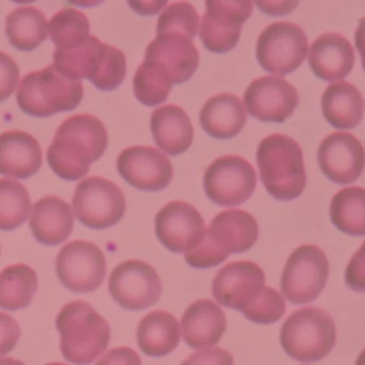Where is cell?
Wrapping results in <instances>:
<instances>
[{"instance_id": "ee69618b", "label": "cell", "mask_w": 365, "mask_h": 365, "mask_svg": "<svg viewBox=\"0 0 365 365\" xmlns=\"http://www.w3.org/2000/svg\"><path fill=\"white\" fill-rule=\"evenodd\" d=\"M46 365H68V364H65V363L54 362V363H48V364H46Z\"/></svg>"}, {"instance_id": "f35d334b", "label": "cell", "mask_w": 365, "mask_h": 365, "mask_svg": "<svg viewBox=\"0 0 365 365\" xmlns=\"http://www.w3.org/2000/svg\"><path fill=\"white\" fill-rule=\"evenodd\" d=\"M21 337L20 324L8 314L0 312V356L14 349Z\"/></svg>"}, {"instance_id": "5b68a950", "label": "cell", "mask_w": 365, "mask_h": 365, "mask_svg": "<svg viewBox=\"0 0 365 365\" xmlns=\"http://www.w3.org/2000/svg\"><path fill=\"white\" fill-rule=\"evenodd\" d=\"M279 341L284 351L299 362H318L336 343V328L330 314L319 307L294 311L282 326Z\"/></svg>"}, {"instance_id": "836d02e7", "label": "cell", "mask_w": 365, "mask_h": 365, "mask_svg": "<svg viewBox=\"0 0 365 365\" xmlns=\"http://www.w3.org/2000/svg\"><path fill=\"white\" fill-rule=\"evenodd\" d=\"M173 84L162 70L144 61L133 78V91L136 99L146 106H157L166 101Z\"/></svg>"}, {"instance_id": "9c48e42d", "label": "cell", "mask_w": 365, "mask_h": 365, "mask_svg": "<svg viewBox=\"0 0 365 365\" xmlns=\"http://www.w3.org/2000/svg\"><path fill=\"white\" fill-rule=\"evenodd\" d=\"M256 185L255 170L239 155L217 158L205 173V193L211 202L222 207L242 205L253 195Z\"/></svg>"}, {"instance_id": "7bdbcfd3", "label": "cell", "mask_w": 365, "mask_h": 365, "mask_svg": "<svg viewBox=\"0 0 365 365\" xmlns=\"http://www.w3.org/2000/svg\"><path fill=\"white\" fill-rule=\"evenodd\" d=\"M0 365H25L22 361L16 360L12 358H1L0 359Z\"/></svg>"}, {"instance_id": "f1b7e54d", "label": "cell", "mask_w": 365, "mask_h": 365, "mask_svg": "<svg viewBox=\"0 0 365 365\" xmlns=\"http://www.w3.org/2000/svg\"><path fill=\"white\" fill-rule=\"evenodd\" d=\"M38 290V275L25 264L6 267L0 272V309L18 311L33 302Z\"/></svg>"}, {"instance_id": "e575fe53", "label": "cell", "mask_w": 365, "mask_h": 365, "mask_svg": "<svg viewBox=\"0 0 365 365\" xmlns=\"http://www.w3.org/2000/svg\"><path fill=\"white\" fill-rule=\"evenodd\" d=\"M200 16L195 8L187 1L168 6L158 19L157 35L165 33L182 34L193 40L197 33Z\"/></svg>"}, {"instance_id": "d590c367", "label": "cell", "mask_w": 365, "mask_h": 365, "mask_svg": "<svg viewBox=\"0 0 365 365\" xmlns=\"http://www.w3.org/2000/svg\"><path fill=\"white\" fill-rule=\"evenodd\" d=\"M286 312L285 301L281 294L273 288L264 286L257 300L242 312L250 322L259 324H274Z\"/></svg>"}, {"instance_id": "ba28073f", "label": "cell", "mask_w": 365, "mask_h": 365, "mask_svg": "<svg viewBox=\"0 0 365 365\" xmlns=\"http://www.w3.org/2000/svg\"><path fill=\"white\" fill-rule=\"evenodd\" d=\"M309 52L304 31L290 22L269 25L258 37L256 58L264 71L285 76L296 71Z\"/></svg>"}, {"instance_id": "1f68e13d", "label": "cell", "mask_w": 365, "mask_h": 365, "mask_svg": "<svg viewBox=\"0 0 365 365\" xmlns=\"http://www.w3.org/2000/svg\"><path fill=\"white\" fill-rule=\"evenodd\" d=\"M31 200L24 185L12 179H0V230H16L29 219Z\"/></svg>"}, {"instance_id": "8fae6325", "label": "cell", "mask_w": 365, "mask_h": 365, "mask_svg": "<svg viewBox=\"0 0 365 365\" xmlns=\"http://www.w3.org/2000/svg\"><path fill=\"white\" fill-rule=\"evenodd\" d=\"M108 292L123 309L144 311L159 301L162 282L155 269L147 262L125 260L110 273Z\"/></svg>"}, {"instance_id": "e0dca14e", "label": "cell", "mask_w": 365, "mask_h": 365, "mask_svg": "<svg viewBox=\"0 0 365 365\" xmlns=\"http://www.w3.org/2000/svg\"><path fill=\"white\" fill-rule=\"evenodd\" d=\"M145 61L164 72L173 85L189 82L200 66V52L187 36L165 33L149 43Z\"/></svg>"}, {"instance_id": "ac0fdd59", "label": "cell", "mask_w": 365, "mask_h": 365, "mask_svg": "<svg viewBox=\"0 0 365 365\" xmlns=\"http://www.w3.org/2000/svg\"><path fill=\"white\" fill-rule=\"evenodd\" d=\"M318 164L327 178L345 185L360 178L364 168V148L358 138L348 132H334L327 136L317 153Z\"/></svg>"}, {"instance_id": "5bb4252c", "label": "cell", "mask_w": 365, "mask_h": 365, "mask_svg": "<svg viewBox=\"0 0 365 365\" xmlns=\"http://www.w3.org/2000/svg\"><path fill=\"white\" fill-rule=\"evenodd\" d=\"M117 170L130 185L146 192L166 189L174 175L170 159L159 149L149 146H132L121 151Z\"/></svg>"}, {"instance_id": "44dd1931", "label": "cell", "mask_w": 365, "mask_h": 365, "mask_svg": "<svg viewBox=\"0 0 365 365\" xmlns=\"http://www.w3.org/2000/svg\"><path fill=\"white\" fill-rule=\"evenodd\" d=\"M227 328L223 309L210 299L192 303L181 318V332L190 347H211L217 345Z\"/></svg>"}, {"instance_id": "4fadbf2b", "label": "cell", "mask_w": 365, "mask_h": 365, "mask_svg": "<svg viewBox=\"0 0 365 365\" xmlns=\"http://www.w3.org/2000/svg\"><path fill=\"white\" fill-rule=\"evenodd\" d=\"M155 230L160 242L173 253H187L206 236V223L195 207L175 200L155 215Z\"/></svg>"}, {"instance_id": "6da1fadb", "label": "cell", "mask_w": 365, "mask_h": 365, "mask_svg": "<svg viewBox=\"0 0 365 365\" xmlns=\"http://www.w3.org/2000/svg\"><path fill=\"white\" fill-rule=\"evenodd\" d=\"M108 145V130L98 117L73 115L59 125L46 160L63 180H80L88 174L91 164L101 159Z\"/></svg>"}, {"instance_id": "ab89813d", "label": "cell", "mask_w": 365, "mask_h": 365, "mask_svg": "<svg viewBox=\"0 0 365 365\" xmlns=\"http://www.w3.org/2000/svg\"><path fill=\"white\" fill-rule=\"evenodd\" d=\"M345 281L354 292H364V245L354 254L346 269Z\"/></svg>"}, {"instance_id": "8d00e7d4", "label": "cell", "mask_w": 365, "mask_h": 365, "mask_svg": "<svg viewBox=\"0 0 365 365\" xmlns=\"http://www.w3.org/2000/svg\"><path fill=\"white\" fill-rule=\"evenodd\" d=\"M20 82V68L10 55L0 52V102L11 97Z\"/></svg>"}, {"instance_id": "484cf974", "label": "cell", "mask_w": 365, "mask_h": 365, "mask_svg": "<svg viewBox=\"0 0 365 365\" xmlns=\"http://www.w3.org/2000/svg\"><path fill=\"white\" fill-rule=\"evenodd\" d=\"M322 110L335 129H354L362 120L364 100L354 85L339 81L329 85L322 93Z\"/></svg>"}, {"instance_id": "d6986e66", "label": "cell", "mask_w": 365, "mask_h": 365, "mask_svg": "<svg viewBox=\"0 0 365 365\" xmlns=\"http://www.w3.org/2000/svg\"><path fill=\"white\" fill-rule=\"evenodd\" d=\"M259 228L253 215L240 209H230L215 215L206 239L224 255L249 251L257 242Z\"/></svg>"}, {"instance_id": "83f0119b", "label": "cell", "mask_w": 365, "mask_h": 365, "mask_svg": "<svg viewBox=\"0 0 365 365\" xmlns=\"http://www.w3.org/2000/svg\"><path fill=\"white\" fill-rule=\"evenodd\" d=\"M6 35L19 51H34L46 41L48 22L46 14L33 6L16 8L6 19Z\"/></svg>"}, {"instance_id": "60d3db41", "label": "cell", "mask_w": 365, "mask_h": 365, "mask_svg": "<svg viewBox=\"0 0 365 365\" xmlns=\"http://www.w3.org/2000/svg\"><path fill=\"white\" fill-rule=\"evenodd\" d=\"M96 365H142V360L132 348L117 347L106 352Z\"/></svg>"}, {"instance_id": "4dcf8cb0", "label": "cell", "mask_w": 365, "mask_h": 365, "mask_svg": "<svg viewBox=\"0 0 365 365\" xmlns=\"http://www.w3.org/2000/svg\"><path fill=\"white\" fill-rule=\"evenodd\" d=\"M51 40L56 50H71L82 46L91 37V25L83 12L73 8L57 12L48 23Z\"/></svg>"}, {"instance_id": "52a82bcc", "label": "cell", "mask_w": 365, "mask_h": 365, "mask_svg": "<svg viewBox=\"0 0 365 365\" xmlns=\"http://www.w3.org/2000/svg\"><path fill=\"white\" fill-rule=\"evenodd\" d=\"M78 221L91 230L116 225L127 210L125 194L118 185L102 177H89L78 183L72 198Z\"/></svg>"}, {"instance_id": "3957f363", "label": "cell", "mask_w": 365, "mask_h": 365, "mask_svg": "<svg viewBox=\"0 0 365 365\" xmlns=\"http://www.w3.org/2000/svg\"><path fill=\"white\" fill-rule=\"evenodd\" d=\"M63 358L76 365H88L106 351L110 327L86 301L67 303L56 318Z\"/></svg>"}, {"instance_id": "ffe728a7", "label": "cell", "mask_w": 365, "mask_h": 365, "mask_svg": "<svg viewBox=\"0 0 365 365\" xmlns=\"http://www.w3.org/2000/svg\"><path fill=\"white\" fill-rule=\"evenodd\" d=\"M356 61L354 48L341 34L327 33L312 43L309 65L313 73L326 82L341 81Z\"/></svg>"}, {"instance_id": "d4e9b609", "label": "cell", "mask_w": 365, "mask_h": 365, "mask_svg": "<svg viewBox=\"0 0 365 365\" xmlns=\"http://www.w3.org/2000/svg\"><path fill=\"white\" fill-rule=\"evenodd\" d=\"M200 125L208 135L230 140L238 135L247 123V110L232 93H221L207 100L200 114Z\"/></svg>"}, {"instance_id": "9a60e30c", "label": "cell", "mask_w": 365, "mask_h": 365, "mask_svg": "<svg viewBox=\"0 0 365 365\" xmlns=\"http://www.w3.org/2000/svg\"><path fill=\"white\" fill-rule=\"evenodd\" d=\"M264 283V271L255 262H230L215 275L212 294L220 304L243 312L257 300Z\"/></svg>"}, {"instance_id": "d6a6232c", "label": "cell", "mask_w": 365, "mask_h": 365, "mask_svg": "<svg viewBox=\"0 0 365 365\" xmlns=\"http://www.w3.org/2000/svg\"><path fill=\"white\" fill-rule=\"evenodd\" d=\"M127 76V58L119 48L102 44L93 71L87 80L102 91H114Z\"/></svg>"}, {"instance_id": "7402d4cb", "label": "cell", "mask_w": 365, "mask_h": 365, "mask_svg": "<svg viewBox=\"0 0 365 365\" xmlns=\"http://www.w3.org/2000/svg\"><path fill=\"white\" fill-rule=\"evenodd\" d=\"M42 149L31 134L12 130L0 134V175L29 179L42 166Z\"/></svg>"}, {"instance_id": "4316f807", "label": "cell", "mask_w": 365, "mask_h": 365, "mask_svg": "<svg viewBox=\"0 0 365 365\" xmlns=\"http://www.w3.org/2000/svg\"><path fill=\"white\" fill-rule=\"evenodd\" d=\"M138 347L146 356L161 358L178 347V320L165 311H153L142 318L136 331Z\"/></svg>"}, {"instance_id": "8992f818", "label": "cell", "mask_w": 365, "mask_h": 365, "mask_svg": "<svg viewBox=\"0 0 365 365\" xmlns=\"http://www.w3.org/2000/svg\"><path fill=\"white\" fill-rule=\"evenodd\" d=\"M329 271L328 258L320 247L301 245L290 254L284 267L282 294L292 304L313 302L326 287Z\"/></svg>"}, {"instance_id": "b9f144b4", "label": "cell", "mask_w": 365, "mask_h": 365, "mask_svg": "<svg viewBox=\"0 0 365 365\" xmlns=\"http://www.w3.org/2000/svg\"><path fill=\"white\" fill-rule=\"evenodd\" d=\"M257 7L264 14L269 16H286L288 12H292L299 3H269V1H256Z\"/></svg>"}, {"instance_id": "603a6c76", "label": "cell", "mask_w": 365, "mask_h": 365, "mask_svg": "<svg viewBox=\"0 0 365 365\" xmlns=\"http://www.w3.org/2000/svg\"><path fill=\"white\" fill-rule=\"evenodd\" d=\"M29 226L36 240L41 245H61L73 232L71 207L57 196L41 198L34 205Z\"/></svg>"}, {"instance_id": "277c9868", "label": "cell", "mask_w": 365, "mask_h": 365, "mask_svg": "<svg viewBox=\"0 0 365 365\" xmlns=\"http://www.w3.org/2000/svg\"><path fill=\"white\" fill-rule=\"evenodd\" d=\"M84 97L82 81L61 76L51 65L24 76L16 101L25 114L31 117H51L76 110Z\"/></svg>"}, {"instance_id": "f546056e", "label": "cell", "mask_w": 365, "mask_h": 365, "mask_svg": "<svg viewBox=\"0 0 365 365\" xmlns=\"http://www.w3.org/2000/svg\"><path fill=\"white\" fill-rule=\"evenodd\" d=\"M333 225L350 236L365 234V191L361 187H345L333 196L330 204Z\"/></svg>"}, {"instance_id": "74e56055", "label": "cell", "mask_w": 365, "mask_h": 365, "mask_svg": "<svg viewBox=\"0 0 365 365\" xmlns=\"http://www.w3.org/2000/svg\"><path fill=\"white\" fill-rule=\"evenodd\" d=\"M180 365H234V356L223 348H208L194 352Z\"/></svg>"}, {"instance_id": "7a4b0ae2", "label": "cell", "mask_w": 365, "mask_h": 365, "mask_svg": "<svg viewBox=\"0 0 365 365\" xmlns=\"http://www.w3.org/2000/svg\"><path fill=\"white\" fill-rule=\"evenodd\" d=\"M262 185L281 202L296 200L307 187L300 145L285 134L274 133L259 143L256 153Z\"/></svg>"}, {"instance_id": "2e32d148", "label": "cell", "mask_w": 365, "mask_h": 365, "mask_svg": "<svg viewBox=\"0 0 365 365\" xmlns=\"http://www.w3.org/2000/svg\"><path fill=\"white\" fill-rule=\"evenodd\" d=\"M250 114L262 123H284L294 114L299 104L294 86L274 76L253 81L243 95Z\"/></svg>"}, {"instance_id": "30bf717a", "label": "cell", "mask_w": 365, "mask_h": 365, "mask_svg": "<svg viewBox=\"0 0 365 365\" xmlns=\"http://www.w3.org/2000/svg\"><path fill=\"white\" fill-rule=\"evenodd\" d=\"M56 274L61 283L74 294H91L103 284L106 259L93 243L74 240L59 251Z\"/></svg>"}, {"instance_id": "7c38bea8", "label": "cell", "mask_w": 365, "mask_h": 365, "mask_svg": "<svg viewBox=\"0 0 365 365\" xmlns=\"http://www.w3.org/2000/svg\"><path fill=\"white\" fill-rule=\"evenodd\" d=\"M253 6L245 0H209L200 23V38L209 52L224 54L240 40L243 24L251 18Z\"/></svg>"}, {"instance_id": "cb8c5ba5", "label": "cell", "mask_w": 365, "mask_h": 365, "mask_svg": "<svg viewBox=\"0 0 365 365\" xmlns=\"http://www.w3.org/2000/svg\"><path fill=\"white\" fill-rule=\"evenodd\" d=\"M150 130L155 144L170 155L185 153L194 140V129L187 113L175 104L153 110Z\"/></svg>"}]
</instances>
